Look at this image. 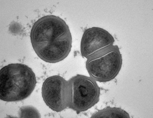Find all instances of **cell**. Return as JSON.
<instances>
[{
    "mask_svg": "<svg viewBox=\"0 0 153 118\" xmlns=\"http://www.w3.org/2000/svg\"><path fill=\"white\" fill-rule=\"evenodd\" d=\"M100 89L95 80L77 74L68 81L67 98L69 108L76 114L86 111L100 100Z\"/></svg>",
    "mask_w": 153,
    "mask_h": 118,
    "instance_id": "obj_3",
    "label": "cell"
},
{
    "mask_svg": "<svg viewBox=\"0 0 153 118\" xmlns=\"http://www.w3.org/2000/svg\"><path fill=\"white\" fill-rule=\"evenodd\" d=\"M68 81L59 75L49 77L42 85V95L46 105L52 111L60 112L68 107Z\"/></svg>",
    "mask_w": 153,
    "mask_h": 118,
    "instance_id": "obj_5",
    "label": "cell"
},
{
    "mask_svg": "<svg viewBox=\"0 0 153 118\" xmlns=\"http://www.w3.org/2000/svg\"><path fill=\"white\" fill-rule=\"evenodd\" d=\"M93 118H129L128 113L121 108L108 107L100 110L92 115Z\"/></svg>",
    "mask_w": 153,
    "mask_h": 118,
    "instance_id": "obj_7",
    "label": "cell"
},
{
    "mask_svg": "<svg viewBox=\"0 0 153 118\" xmlns=\"http://www.w3.org/2000/svg\"><path fill=\"white\" fill-rule=\"evenodd\" d=\"M20 118H41V115L37 108L31 106H22L19 110Z\"/></svg>",
    "mask_w": 153,
    "mask_h": 118,
    "instance_id": "obj_8",
    "label": "cell"
},
{
    "mask_svg": "<svg viewBox=\"0 0 153 118\" xmlns=\"http://www.w3.org/2000/svg\"><path fill=\"white\" fill-rule=\"evenodd\" d=\"M32 47L37 56L48 63H56L66 58L72 45V37L65 20L55 15L39 19L30 32Z\"/></svg>",
    "mask_w": 153,
    "mask_h": 118,
    "instance_id": "obj_1",
    "label": "cell"
},
{
    "mask_svg": "<svg viewBox=\"0 0 153 118\" xmlns=\"http://www.w3.org/2000/svg\"><path fill=\"white\" fill-rule=\"evenodd\" d=\"M37 83L35 73L23 64H10L0 70V99L19 102L30 96Z\"/></svg>",
    "mask_w": 153,
    "mask_h": 118,
    "instance_id": "obj_2",
    "label": "cell"
},
{
    "mask_svg": "<svg viewBox=\"0 0 153 118\" xmlns=\"http://www.w3.org/2000/svg\"><path fill=\"white\" fill-rule=\"evenodd\" d=\"M114 42V37L104 29L97 27L87 29L82 37L81 54L89 58L112 47Z\"/></svg>",
    "mask_w": 153,
    "mask_h": 118,
    "instance_id": "obj_6",
    "label": "cell"
},
{
    "mask_svg": "<svg viewBox=\"0 0 153 118\" xmlns=\"http://www.w3.org/2000/svg\"><path fill=\"white\" fill-rule=\"evenodd\" d=\"M122 56L117 45L87 59L86 68L90 77L96 81L107 82L118 75L122 65Z\"/></svg>",
    "mask_w": 153,
    "mask_h": 118,
    "instance_id": "obj_4",
    "label": "cell"
}]
</instances>
